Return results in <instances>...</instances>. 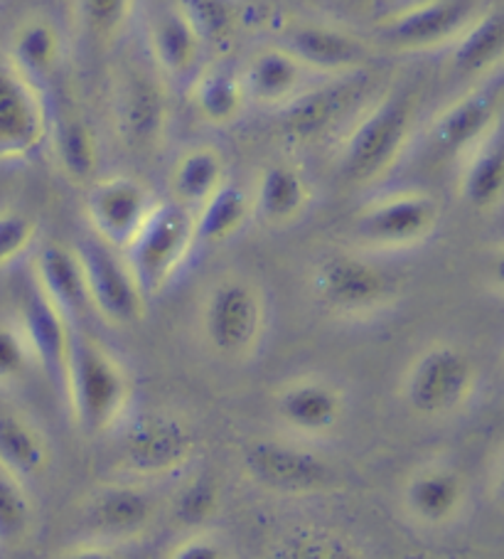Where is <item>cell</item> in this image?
<instances>
[{"instance_id":"e575fe53","label":"cell","mask_w":504,"mask_h":559,"mask_svg":"<svg viewBox=\"0 0 504 559\" xmlns=\"http://www.w3.org/2000/svg\"><path fill=\"white\" fill-rule=\"evenodd\" d=\"M33 527V500L27 488L0 474V549L23 543Z\"/></svg>"},{"instance_id":"60d3db41","label":"cell","mask_w":504,"mask_h":559,"mask_svg":"<svg viewBox=\"0 0 504 559\" xmlns=\"http://www.w3.org/2000/svg\"><path fill=\"white\" fill-rule=\"evenodd\" d=\"M170 559H227L231 557V549L227 547V543L209 533V530H192L188 537H182L180 543L172 545V549H168Z\"/></svg>"},{"instance_id":"836d02e7","label":"cell","mask_w":504,"mask_h":559,"mask_svg":"<svg viewBox=\"0 0 504 559\" xmlns=\"http://www.w3.org/2000/svg\"><path fill=\"white\" fill-rule=\"evenodd\" d=\"M139 0H74V23L86 43L113 47L129 31Z\"/></svg>"},{"instance_id":"277c9868","label":"cell","mask_w":504,"mask_h":559,"mask_svg":"<svg viewBox=\"0 0 504 559\" xmlns=\"http://www.w3.org/2000/svg\"><path fill=\"white\" fill-rule=\"evenodd\" d=\"M111 121L125 148L151 153L168 136L172 106L168 86L158 72L139 64H125L111 84Z\"/></svg>"},{"instance_id":"5bb4252c","label":"cell","mask_w":504,"mask_h":559,"mask_svg":"<svg viewBox=\"0 0 504 559\" xmlns=\"http://www.w3.org/2000/svg\"><path fill=\"white\" fill-rule=\"evenodd\" d=\"M364 72L345 76H320L290 99L280 114V129L286 139L308 146L333 133L357 109L364 94Z\"/></svg>"},{"instance_id":"ba28073f","label":"cell","mask_w":504,"mask_h":559,"mask_svg":"<svg viewBox=\"0 0 504 559\" xmlns=\"http://www.w3.org/2000/svg\"><path fill=\"white\" fill-rule=\"evenodd\" d=\"M484 5L482 0H413L380 17L374 33L394 52L445 50Z\"/></svg>"},{"instance_id":"d590c367","label":"cell","mask_w":504,"mask_h":559,"mask_svg":"<svg viewBox=\"0 0 504 559\" xmlns=\"http://www.w3.org/2000/svg\"><path fill=\"white\" fill-rule=\"evenodd\" d=\"M205 45L227 43L237 27V8L231 0H178Z\"/></svg>"},{"instance_id":"b9f144b4","label":"cell","mask_w":504,"mask_h":559,"mask_svg":"<svg viewBox=\"0 0 504 559\" xmlns=\"http://www.w3.org/2000/svg\"><path fill=\"white\" fill-rule=\"evenodd\" d=\"M113 547H116V543H109V539H101V537H94V539H89V543L72 545V549L67 552V557H76V559L101 557V559H109V557L116 555Z\"/></svg>"},{"instance_id":"f546056e","label":"cell","mask_w":504,"mask_h":559,"mask_svg":"<svg viewBox=\"0 0 504 559\" xmlns=\"http://www.w3.org/2000/svg\"><path fill=\"white\" fill-rule=\"evenodd\" d=\"M313 188L308 178L290 163H271L259 173L256 186L251 190L254 217L266 225H288L310 207Z\"/></svg>"},{"instance_id":"d6986e66","label":"cell","mask_w":504,"mask_h":559,"mask_svg":"<svg viewBox=\"0 0 504 559\" xmlns=\"http://www.w3.org/2000/svg\"><path fill=\"white\" fill-rule=\"evenodd\" d=\"M57 170L72 186H89L101 166L99 136L92 121L70 102L47 99V139Z\"/></svg>"},{"instance_id":"1f68e13d","label":"cell","mask_w":504,"mask_h":559,"mask_svg":"<svg viewBox=\"0 0 504 559\" xmlns=\"http://www.w3.org/2000/svg\"><path fill=\"white\" fill-rule=\"evenodd\" d=\"M192 217H195L197 245H225L244 233L249 222L254 219L251 190L227 178L197 210H192Z\"/></svg>"},{"instance_id":"9c48e42d","label":"cell","mask_w":504,"mask_h":559,"mask_svg":"<svg viewBox=\"0 0 504 559\" xmlns=\"http://www.w3.org/2000/svg\"><path fill=\"white\" fill-rule=\"evenodd\" d=\"M310 286L320 306L340 316L376 313L396 294V282L382 264L350 252L320 259Z\"/></svg>"},{"instance_id":"4316f807","label":"cell","mask_w":504,"mask_h":559,"mask_svg":"<svg viewBox=\"0 0 504 559\" xmlns=\"http://www.w3.org/2000/svg\"><path fill=\"white\" fill-rule=\"evenodd\" d=\"M458 160V190L465 205L478 212L497 210L504 192L502 123H494Z\"/></svg>"},{"instance_id":"30bf717a","label":"cell","mask_w":504,"mask_h":559,"mask_svg":"<svg viewBox=\"0 0 504 559\" xmlns=\"http://www.w3.org/2000/svg\"><path fill=\"white\" fill-rule=\"evenodd\" d=\"M74 249L84 266L94 316L113 328L139 325L148 313L151 298L135 282L121 249L101 242L94 235Z\"/></svg>"},{"instance_id":"ffe728a7","label":"cell","mask_w":504,"mask_h":559,"mask_svg":"<svg viewBox=\"0 0 504 559\" xmlns=\"http://www.w3.org/2000/svg\"><path fill=\"white\" fill-rule=\"evenodd\" d=\"M17 328H21L27 348H31L33 362L57 384V390L64 392L74 325L47 301L33 282L23 296Z\"/></svg>"},{"instance_id":"d4e9b609","label":"cell","mask_w":504,"mask_h":559,"mask_svg":"<svg viewBox=\"0 0 504 559\" xmlns=\"http://www.w3.org/2000/svg\"><path fill=\"white\" fill-rule=\"evenodd\" d=\"M84 513L96 537L109 539V543H121V539L143 535L153 525L155 500L148 490L139 486H106L89 498Z\"/></svg>"},{"instance_id":"cb8c5ba5","label":"cell","mask_w":504,"mask_h":559,"mask_svg":"<svg viewBox=\"0 0 504 559\" xmlns=\"http://www.w3.org/2000/svg\"><path fill=\"white\" fill-rule=\"evenodd\" d=\"M276 414L284 427L300 437H327L343 421L345 397L325 380L300 378L278 390Z\"/></svg>"},{"instance_id":"52a82bcc","label":"cell","mask_w":504,"mask_h":559,"mask_svg":"<svg viewBox=\"0 0 504 559\" xmlns=\"http://www.w3.org/2000/svg\"><path fill=\"white\" fill-rule=\"evenodd\" d=\"M197 451L190 424L172 412H148L125 424L121 464L131 476L168 478L182 474Z\"/></svg>"},{"instance_id":"6da1fadb","label":"cell","mask_w":504,"mask_h":559,"mask_svg":"<svg viewBox=\"0 0 504 559\" xmlns=\"http://www.w3.org/2000/svg\"><path fill=\"white\" fill-rule=\"evenodd\" d=\"M421 96L399 86L357 114L337 143V168L343 178L370 186L384 178L411 151L419 133Z\"/></svg>"},{"instance_id":"4fadbf2b","label":"cell","mask_w":504,"mask_h":559,"mask_svg":"<svg viewBox=\"0 0 504 559\" xmlns=\"http://www.w3.org/2000/svg\"><path fill=\"white\" fill-rule=\"evenodd\" d=\"M241 466L256 486L280 496H313L333 484V466L317 451L286 439H254Z\"/></svg>"},{"instance_id":"7a4b0ae2","label":"cell","mask_w":504,"mask_h":559,"mask_svg":"<svg viewBox=\"0 0 504 559\" xmlns=\"http://www.w3.org/2000/svg\"><path fill=\"white\" fill-rule=\"evenodd\" d=\"M64 402L84 437H104L131 409L133 384L125 365L84 328H74L67 362Z\"/></svg>"},{"instance_id":"484cf974","label":"cell","mask_w":504,"mask_h":559,"mask_svg":"<svg viewBox=\"0 0 504 559\" xmlns=\"http://www.w3.org/2000/svg\"><path fill=\"white\" fill-rule=\"evenodd\" d=\"M465 480L458 471L445 464L421 466L406 480L404 506L421 525H448L465 506Z\"/></svg>"},{"instance_id":"8fae6325","label":"cell","mask_w":504,"mask_h":559,"mask_svg":"<svg viewBox=\"0 0 504 559\" xmlns=\"http://www.w3.org/2000/svg\"><path fill=\"white\" fill-rule=\"evenodd\" d=\"M439 217V200L425 190H394L357 212L355 235L370 249H409L435 233Z\"/></svg>"},{"instance_id":"4dcf8cb0","label":"cell","mask_w":504,"mask_h":559,"mask_svg":"<svg viewBox=\"0 0 504 559\" xmlns=\"http://www.w3.org/2000/svg\"><path fill=\"white\" fill-rule=\"evenodd\" d=\"M52 466V447L37 424L21 414H0V474L35 484Z\"/></svg>"},{"instance_id":"44dd1931","label":"cell","mask_w":504,"mask_h":559,"mask_svg":"<svg viewBox=\"0 0 504 559\" xmlns=\"http://www.w3.org/2000/svg\"><path fill=\"white\" fill-rule=\"evenodd\" d=\"M31 282L74 328H82V323L94 316L84 266L76 249L60 242L43 245L33 259Z\"/></svg>"},{"instance_id":"ac0fdd59","label":"cell","mask_w":504,"mask_h":559,"mask_svg":"<svg viewBox=\"0 0 504 559\" xmlns=\"http://www.w3.org/2000/svg\"><path fill=\"white\" fill-rule=\"evenodd\" d=\"M145 50L151 55L153 70L165 82L188 84L205 67L207 45L176 0L151 13L145 23Z\"/></svg>"},{"instance_id":"2e32d148","label":"cell","mask_w":504,"mask_h":559,"mask_svg":"<svg viewBox=\"0 0 504 559\" xmlns=\"http://www.w3.org/2000/svg\"><path fill=\"white\" fill-rule=\"evenodd\" d=\"M47 96L0 57V163H23L45 146Z\"/></svg>"},{"instance_id":"603a6c76","label":"cell","mask_w":504,"mask_h":559,"mask_svg":"<svg viewBox=\"0 0 504 559\" xmlns=\"http://www.w3.org/2000/svg\"><path fill=\"white\" fill-rule=\"evenodd\" d=\"M315 80H320V76L300 64L278 43L261 47L249 57L244 70H241V82H244L249 104L274 111L284 109L290 99H296Z\"/></svg>"},{"instance_id":"7c38bea8","label":"cell","mask_w":504,"mask_h":559,"mask_svg":"<svg viewBox=\"0 0 504 559\" xmlns=\"http://www.w3.org/2000/svg\"><path fill=\"white\" fill-rule=\"evenodd\" d=\"M502 111V82L500 74L494 72L490 76L472 86L470 92L460 94L448 106L435 114V117L425 123L421 133H416V141H421L423 151L435 160L445 158H460L475 141L482 139L494 123H500Z\"/></svg>"},{"instance_id":"9a60e30c","label":"cell","mask_w":504,"mask_h":559,"mask_svg":"<svg viewBox=\"0 0 504 559\" xmlns=\"http://www.w3.org/2000/svg\"><path fill=\"white\" fill-rule=\"evenodd\" d=\"M276 43L315 76L364 72L372 60V47L367 40L325 21H290L280 27Z\"/></svg>"},{"instance_id":"5b68a950","label":"cell","mask_w":504,"mask_h":559,"mask_svg":"<svg viewBox=\"0 0 504 559\" xmlns=\"http://www.w3.org/2000/svg\"><path fill=\"white\" fill-rule=\"evenodd\" d=\"M266 333V301L247 278H225L209 288L202 306L207 348L225 360H247Z\"/></svg>"},{"instance_id":"8d00e7d4","label":"cell","mask_w":504,"mask_h":559,"mask_svg":"<svg viewBox=\"0 0 504 559\" xmlns=\"http://www.w3.org/2000/svg\"><path fill=\"white\" fill-rule=\"evenodd\" d=\"M221 490L212 478H195L180 490L176 500V518L185 527H205L219 513Z\"/></svg>"},{"instance_id":"7402d4cb","label":"cell","mask_w":504,"mask_h":559,"mask_svg":"<svg viewBox=\"0 0 504 559\" xmlns=\"http://www.w3.org/2000/svg\"><path fill=\"white\" fill-rule=\"evenodd\" d=\"M3 57L27 82L45 92L64 67L67 37L55 17L33 13L13 27Z\"/></svg>"},{"instance_id":"83f0119b","label":"cell","mask_w":504,"mask_h":559,"mask_svg":"<svg viewBox=\"0 0 504 559\" xmlns=\"http://www.w3.org/2000/svg\"><path fill=\"white\" fill-rule=\"evenodd\" d=\"M188 99L197 119L215 129L235 127L251 106L241 72L219 64H205L192 76L188 82Z\"/></svg>"},{"instance_id":"74e56055","label":"cell","mask_w":504,"mask_h":559,"mask_svg":"<svg viewBox=\"0 0 504 559\" xmlns=\"http://www.w3.org/2000/svg\"><path fill=\"white\" fill-rule=\"evenodd\" d=\"M37 239V222L21 210H0V269L15 264L31 252Z\"/></svg>"},{"instance_id":"f35d334b","label":"cell","mask_w":504,"mask_h":559,"mask_svg":"<svg viewBox=\"0 0 504 559\" xmlns=\"http://www.w3.org/2000/svg\"><path fill=\"white\" fill-rule=\"evenodd\" d=\"M33 365L31 348L17 323H0V388H13Z\"/></svg>"},{"instance_id":"3957f363","label":"cell","mask_w":504,"mask_h":559,"mask_svg":"<svg viewBox=\"0 0 504 559\" xmlns=\"http://www.w3.org/2000/svg\"><path fill=\"white\" fill-rule=\"evenodd\" d=\"M195 247L197 239L192 210L170 200L155 202L139 233L129 239V245L121 252L143 294L155 298L176 282Z\"/></svg>"},{"instance_id":"8992f818","label":"cell","mask_w":504,"mask_h":559,"mask_svg":"<svg viewBox=\"0 0 504 559\" xmlns=\"http://www.w3.org/2000/svg\"><path fill=\"white\" fill-rule=\"evenodd\" d=\"M475 365L458 345L435 343L416 358L404 374L401 394L419 417L435 419L458 412L475 392Z\"/></svg>"},{"instance_id":"e0dca14e","label":"cell","mask_w":504,"mask_h":559,"mask_svg":"<svg viewBox=\"0 0 504 559\" xmlns=\"http://www.w3.org/2000/svg\"><path fill=\"white\" fill-rule=\"evenodd\" d=\"M86 219L94 237L116 249H123L129 239L148 217L158 200L153 198L145 182L133 176L96 178L86 186Z\"/></svg>"},{"instance_id":"d6a6232c","label":"cell","mask_w":504,"mask_h":559,"mask_svg":"<svg viewBox=\"0 0 504 559\" xmlns=\"http://www.w3.org/2000/svg\"><path fill=\"white\" fill-rule=\"evenodd\" d=\"M227 180V160L215 146H192L182 151L170 168L168 186L172 200L197 210Z\"/></svg>"},{"instance_id":"ab89813d","label":"cell","mask_w":504,"mask_h":559,"mask_svg":"<svg viewBox=\"0 0 504 559\" xmlns=\"http://www.w3.org/2000/svg\"><path fill=\"white\" fill-rule=\"evenodd\" d=\"M278 557H300V559H327V557H357L352 545L345 539H337L333 535H317V533H298L288 537L280 549Z\"/></svg>"},{"instance_id":"f1b7e54d","label":"cell","mask_w":504,"mask_h":559,"mask_svg":"<svg viewBox=\"0 0 504 559\" xmlns=\"http://www.w3.org/2000/svg\"><path fill=\"white\" fill-rule=\"evenodd\" d=\"M445 50H448V62L455 74L484 80V76L497 72L504 52V23L500 5H484Z\"/></svg>"}]
</instances>
